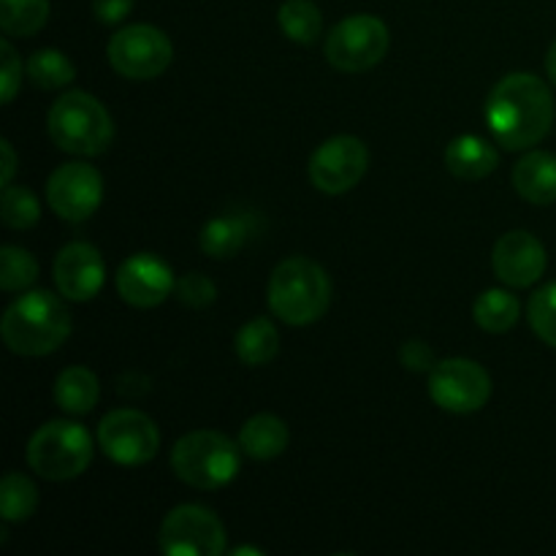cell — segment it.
I'll list each match as a JSON object with an SVG mask.
<instances>
[{
  "label": "cell",
  "mask_w": 556,
  "mask_h": 556,
  "mask_svg": "<svg viewBox=\"0 0 556 556\" xmlns=\"http://www.w3.org/2000/svg\"><path fill=\"white\" fill-rule=\"evenodd\" d=\"M49 20V0H0V27L11 38L36 36Z\"/></svg>",
  "instance_id": "obj_26"
},
{
  "label": "cell",
  "mask_w": 556,
  "mask_h": 556,
  "mask_svg": "<svg viewBox=\"0 0 556 556\" xmlns=\"http://www.w3.org/2000/svg\"><path fill=\"white\" fill-rule=\"evenodd\" d=\"M92 462V438L76 421H49L27 443V465L43 481L79 478Z\"/></svg>",
  "instance_id": "obj_6"
},
{
  "label": "cell",
  "mask_w": 556,
  "mask_h": 556,
  "mask_svg": "<svg viewBox=\"0 0 556 556\" xmlns=\"http://www.w3.org/2000/svg\"><path fill=\"white\" fill-rule=\"evenodd\" d=\"M237 358L248 367H264L280 353V334L269 318H253L233 337Z\"/></svg>",
  "instance_id": "obj_22"
},
{
  "label": "cell",
  "mask_w": 556,
  "mask_h": 556,
  "mask_svg": "<svg viewBox=\"0 0 556 556\" xmlns=\"http://www.w3.org/2000/svg\"><path fill=\"white\" fill-rule=\"evenodd\" d=\"M179 302L190 309H204L210 307L217 299V286L201 271H188V275L177 277V288H174Z\"/></svg>",
  "instance_id": "obj_31"
},
{
  "label": "cell",
  "mask_w": 556,
  "mask_h": 556,
  "mask_svg": "<svg viewBox=\"0 0 556 556\" xmlns=\"http://www.w3.org/2000/svg\"><path fill=\"white\" fill-rule=\"evenodd\" d=\"M226 527L204 505H177L161 525V552L166 556H220L228 552Z\"/></svg>",
  "instance_id": "obj_9"
},
{
  "label": "cell",
  "mask_w": 556,
  "mask_h": 556,
  "mask_svg": "<svg viewBox=\"0 0 556 556\" xmlns=\"http://www.w3.org/2000/svg\"><path fill=\"white\" fill-rule=\"evenodd\" d=\"M546 71H548V79H552V81H554V87H556V41L552 43V49H548Z\"/></svg>",
  "instance_id": "obj_36"
},
{
  "label": "cell",
  "mask_w": 556,
  "mask_h": 556,
  "mask_svg": "<svg viewBox=\"0 0 556 556\" xmlns=\"http://www.w3.org/2000/svg\"><path fill=\"white\" fill-rule=\"evenodd\" d=\"M27 76L38 90H60L76 79V65L60 49H38L27 60Z\"/></svg>",
  "instance_id": "obj_27"
},
{
  "label": "cell",
  "mask_w": 556,
  "mask_h": 556,
  "mask_svg": "<svg viewBox=\"0 0 556 556\" xmlns=\"http://www.w3.org/2000/svg\"><path fill=\"white\" fill-rule=\"evenodd\" d=\"M38 280V261L25 248L5 244L0 250V288L5 293L27 291Z\"/></svg>",
  "instance_id": "obj_28"
},
{
  "label": "cell",
  "mask_w": 556,
  "mask_h": 556,
  "mask_svg": "<svg viewBox=\"0 0 556 556\" xmlns=\"http://www.w3.org/2000/svg\"><path fill=\"white\" fill-rule=\"evenodd\" d=\"M228 554H233V556H244V554L264 556V552H261V548H255V546H239V548H231V552H228Z\"/></svg>",
  "instance_id": "obj_37"
},
{
  "label": "cell",
  "mask_w": 556,
  "mask_h": 556,
  "mask_svg": "<svg viewBox=\"0 0 556 556\" xmlns=\"http://www.w3.org/2000/svg\"><path fill=\"white\" fill-rule=\"evenodd\" d=\"M277 25L293 43H315L324 33V14L313 0H286L277 11Z\"/></svg>",
  "instance_id": "obj_24"
},
{
  "label": "cell",
  "mask_w": 556,
  "mask_h": 556,
  "mask_svg": "<svg viewBox=\"0 0 556 556\" xmlns=\"http://www.w3.org/2000/svg\"><path fill=\"white\" fill-rule=\"evenodd\" d=\"M521 315L519 299L505 288H489L472 304V318L489 334H505L516 326Z\"/></svg>",
  "instance_id": "obj_23"
},
{
  "label": "cell",
  "mask_w": 556,
  "mask_h": 556,
  "mask_svg": "<svg viewBox=\"0 0 556 556\" xmlns=\"http://www.w3.org/2000/svg\"><path fill=\"white\" fill-rule=\"evenodd\" d=\"M400 362L410 372H432L438 358H434V351L424 340H407L400 351Z\"/></svg>",
  "instance_id": "obj_33"
},
{
  "label": "cell",
  "mask_w": 556,
  "mask_h": 556,
  "mask_svg": "<svg viewBox=\"0 0 556 556\" xmlns=\"http://www.w3.org/2000/svg\"><path fill=\"white\" fill-rule=\"evenodd\" d=\"M552 87L535 74L516 71L500 79L486 98V125L500 147L532 150L554 125Z\"/></svg>",
  "instance_id": "obj_1"
},
{
  "label": "cell",
  "mask_w": 556,
  "mask_h": 556,
  "mask_svg": "<svg viewBox=\"0 0 556 556\" xmlns=\"http://www.w3.org/2000/svg\"><path fill=\"white\" fill-rule=\"evenodd\" d=\"M0 54H3V71H0V90H3V103H11V101H14L16 90H20V85H22V60L16 58V52H14V47L9 43V38L0 43Z\"/></svg>",
  "instance_id": "obj_32"
},
{
  "label": "cell",
  "mask_w": 556,
  "mask_h": 556,
  "mask_svg": "<svg viewBox=\"0 0 556 556\" xmlns=\"http://www.w3.org/2000/svg\"><path fill=\"white\" fill-rule=\"evenodd\" d=\"M101 396V383L96 372L87 367H65L54 380V402L68 416H85L98 405Z\"/></svg>",
  "instance_id": "obj_21"
},
{
  "label": "cell",
  "mask_w": 556,
  "mask_h": 556,
  "mask_svg": "<svg viewBox=\"0 0 556 556\" xmlns=\"http://www.w3.org/2000/svg\"><path fill=\"white\" fill-rule=\"evenodd\" d=\"M391 47V33L372 14H353L337 22L326 36V60L342 74H362L375 68Z\"/></svg>",
  "instance_id": "obj_7"
},
{
  "label": "cell",
  "mask_w": 556,
  "mask_h": 556,
  "mask_svg": "<svg viewBox=\"0 0 556 556\" xmlns=\"http://www.w3.org/2000/svg\"><path fill=\"white\" fill-rule=\"evenodd\" d=\"M103 201V177L87 163H63L47 182V204L60 220L85 223Z\"/></svg>",
  "instance_id": "obj_13"
},
{
  "label": "cell",
  "mask_w": 556,
  "mask_h": 556,
  "mask_svg": "<svg viewBox=\"0 0 556 556\" xmlns=\"http://www.w3.org/2000/svg\"><path fill=\"white\" fill-rule=\"evenodd\" d=\"M0 152H3V174H0V182H3V188H9L11 179H14V174H16V155H14V147H11L9 139L0 141Z\"/></svg>",
  "instance_id": "obj_35"
},
{
  "label": "cell",
  "mask_w": 556,
  "mask_h": 556,
  "mask_svg": "<svg viewBox=\"0 0 556 556\" xmlns=\"http://www.w3.org/2000/svg\"><path fill=\"white\" fill-rule=\"evenodd\" d=\"M369 168V150L358 136H331L309 157V182L326 195L356 188Z\"/></svg>",
  "instance_id": "obj_12"
},
{
  "label": "cell",
  "mask_w": 556,
  "mask_h": 556,
  "mask_svg": "<svg viewBox=\"0 0 556 556\" xmlns=\"http://www.w3.org/2000/svg\"><path fill=\"white\" fill-rule=\"evenodd\" d=\"M47 128L58 150L79 157L103 155L114 141L112 114L96 96L81 90L65 92L52 103Z\"/></svg>",
  "instance_id": "obj_4"
},
{
  "label": "cell",
  "mask_w": 556,
  "mask_h": 556,
  "mask_svg": "<svg viewBox=\"0 0 556 556\" xmlns=\"http://www.w3.org/2000/svg\"><path fill=\"white\" fill-rule=\"evenodd\" d=\"M427 389L440 410L467 416L486 407L492 396V378L472 358H443L429 372Z\"/></svg>",
  "instance_id": "obj_11"
},
{
  "label": "cell",
  "mask_w": 556,
  "mask_h": 556,
  "mask_svg": "<svg viewBox=\"0 0 556 556\" xmlns=\"http://www.w3.org/2000/svg\"><path fill=\"white\" fill-rule=\"evenodd\" d=\"M106 58L119 76L134 81L157 79L172 65V38L155 25H128L109 38Z\"/></svg>",
  "instance_id": "obj_8"
},
{
  "label": "cell",
  "mask_w": 556,
  "mask_h": 556,
  "mask_svg": "<svg viewBox=\"0 0 556 556\" xmlns=\"http://www.w3.org/2000/svg\"><path fill=\"white\" fill-rule=\"evenodd\" d=\"M331 304V280L320 264L304 255L280 261L269 277V309L288 326H309Z\"/></svg>",
  "instance_id": "obj_3"
},
{
  "label": "cell",
  "mask_w": 556,
  "mask_h": 556,
  "mask_svg": "<svg viewBox=\"0 0 556 556\" xmlns=\"http://www.w3.org/2000/svg\"><path fill=\"white\" fill-rule=\"evenodd\" d=\"M514 188L535 206L556 204V155L532 150L514 166Z\"/></svg>",
  "instance_id": "obj_17"
},
{
  "label": "cell",
  "mask_w": 556,
  "mask_h": 556,
  "mask_svg": "<svg viewBox=\"0 0 556 556\" xmlns=\"http://www.w3.org/2000/svg\"><path fill=\"white\" fill-rule=\"evenodd\" d=\"M242 448L215 429H195L177 440L172 451V470L188 486L212 492L237 478L242 467Z\"/></svg>",
  "instance_id": "obj_5"
},
{
  "label": "cell",
  "mask_w": 556,
  "mask_h": 556,
  "mask_svg": "<svg viewBox=\"0 0 556 556\" xmlns=\"http://www.w3.org/2000/svg\"><path fill=\"white\" fill-rule=\"evenodd\" d=\"M136 0H92V14L101 25H119L134 11Z\"/></svg>",
  "instance_id": "obj_34"
},
{
  "label": "cell",
  "mask_w": 556,
  "mask_h": 556,
  "mask_svg": "<svg viewBox=\"0 0 556 556\" xmlns=\"http://www.w3.org/2000/svg\"><path fill=\"white\" fill-rule=\"evenodd\" d=\"M98 448L123 467L147 465L161 448L157 424L147 413L134 407H119L106 413L98 424Z\"/></svg>",
  "instance_id": "obj_10"
},
{
  "label": "cell",
  "mask_w": 556,
  "mask_h": 556,
  "mask_svg": "<svg viewBox=\"0 0 556 556\" xmlns=\"http://www.w3.org/2000/svg\"><path fill=\"white\" fill-rule=\"evenodd\" d=\"M0 334L16 356H49L71 337V313L52 291H27L5 307Z\"/></svg>",
  "instance_id": "obj_2"
},
{
  "label": "cell",
  "mask_w": 556,
  "mask_h": 556,
  "mask_svg": "<svg viewBox=\"0 0 556 556\" xmlns=\"http://www.w3.org/2000/svg\"><path fill=\"white\" fill-rule=\"evenodd\" d=\"M548 266L546 248L530 231H508L494 242L492 269L508 288H530L543 277Z\"/></svg>",
  "instance_id": "obj_15"
},
{
  "label": "cell",
  "mask_w": 556,
  "mask_h": 556,
  "mask_svg": "<svg viewBox=\"0 0 556 556\" xmlns=\"http://www.w3.org/2000/svg\"><path fill=\"white\" fill-rule=\"evenodd\" d=\"M532 331L541 337L546 345L556 348V282H548L541 291L532 293L530 307H527Z\"/></svg>",
  "instance_id": "obj_30"
},
{
  "label": "cell",
  "mask_w": 556,
  "mask_h": 556,
  "mask_svg": "<svg viewBox=\"0 0 556 556\" xmlns=\"http://www.w3.org/2000/svg\"><path fill=\"white\" fill-rule=\"evenodd\" d=\"M0 217L11 231H27L41 220V201L30 188L22 185H9L3 188V204H0Z\"/></svg>",
  "instance_id": "obj_29"
},
{
  "label": "cell",
  "mask_w": 556,
  "mask_h": 556,
  "mask_svg": "<svg viewBox=\"0 0 556 556\" xmlns=\"http://www.w3.org/2000/svg\"><path fill=\"white\" fill-rule=\"evenodd\" d=\"M255 231V215L242 212V215H220L212 217L204 228H201L199 244L204 255L210 258H233L239 250L248 244L250 233Z\"/></svg>",
  "instance_id": "obj_19"
},
{
  "label": "cell",
  "mask_w": 556,
  "mask_h": 556,
  "mask_svg": "<svg viewBox=\"0 0 556 556\" xmlns=\"http://www.w3.org/2000/svg\"><path fill=\"white\" fill-rule=\"evenodd\" d=\"M38 508V489L22 472H5L0 481V516L5 525H22Z\"/></svg>",
  "instance_id": "obj_25"
},
{
  "label": "cell",
  "mask_w": 556,
  "mask_h": 556,
  "mask_svg": "<svg viewBox=\"0 0 556 556\" xmlns=\"http://www.w3.org/2000/svg\"><path fill=\"white\" fill-rule=\"evenodd\" d=\"M117 293L125 304L136 309H150L166 302L177 288L172 266L152 253H136L117 269Z\"/></svg>",
  "instance_id": "obj_14"
},
{
  "label": "cell",
  "mask_w": 556,
  "mask_h": 556,
  "mask_svg": "<svg viewBox=\"0 0 556 556\" xmlns=\"http://www.w3.org/2000/svg\"><path fill=\"white\" fill-rule=\"evenodd\" d=\"M288 440H291V434H288L286 421L271 416V413H258V416L248 418L244 427L239 429V448L255 462H269L286 454Z\"/></svg>",
  "instance_id": "obj_20"
},
{
  "label": "cell",
  "mask_w": 556,
  "mask_h": 556,
  "mask_svg": "<svg viewBox=\"0 0 556 556\" xmlns=\"http://www.w3.org/2000/svg\"><path fill=\"white\" fill-rule=\"evenodd\" d=\"M106 282V264L90 242H68L54 258V286L68 302H90Z\"/></svg>",
  "instance_id": "obj_16"
},
{
  "label": "cell",
  "mask_w": 556,
  "mask_h": 556,
  "mask_svg": "<svg viewBox=\"0 0 556 556\" xmlns=\"http://www.w3.org/2000/svg\"><path fill=\"white\" fill-rule=\"evenodd\" d=\"M500 152L494 150L492 141L481 139L476 134H462L445 150V166L454 177L465 179V182H478L486 179L489 174L497 168Z\"/></svg>",
  "instance_id": "obj_18"
}]
</instances>
